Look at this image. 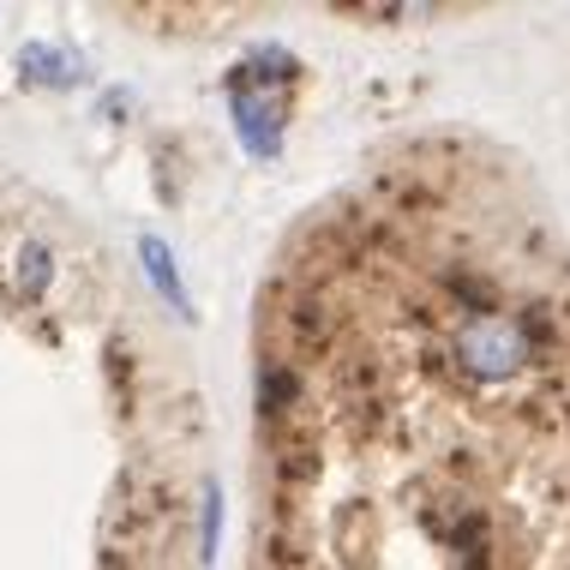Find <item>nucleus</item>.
<instances>
[{"label":"nucleus","mask_w":570,"mask_h":570,"mask_svg":"<svg viewBox=\"0 0 570 570\" xmlns=\"http://www.w3.org/2000/svg\"><path fill=\"white\" fill-rule=\"evenodd\" d=\"M547 354L541 313H511V306H481V313H456L444 331V361L462 384L474 391H511L529 379Z\"/></svg>","instance_id":"nucleus-1"},{"label":"nucleus","mask_w":570,"mask_h":570,"mask_svg":"<svg viewBox=\"0 0 570 570\" xmlns=\"http://www.w3.org/2000/svg\"><path fill=\"white\" fill-rule=\"evenodd\" d=\"M283 85H295V60L288 55H253L228 72L235 132L258 163H271L283 150Z\"/></svg>","instance_id":"nucleus-2"},{"label":"nucleus","mask_w":570,"mask_h":570,"mask_svg":"<svg viewBox=\"0 0 570 570\" xmlns=\"http://www.w3.org/2000/svg\"><path fill=\"white\" fill-rule=\"evenodd\" d=\"M79 60H72L67 49H55V42H30V49L19 55V79L24 85H49V90H67L79 85Z\"/></svg>","instance_id":"nucleus-3"},{"label":"nucleus","mask_w":570,"mask_h":570,"mask_svg":"<svg viewBox=\"0 0 570 570\" xmlns=\"http://www.w3.org/2000/svg\"><path fill=\"white\" fill-rule=\"evenodd\" d=\"M295 396H301L295 366L265 354V361H258V414H265V421H288V414H295Z\"/></svg>","instance_id":"nucleus-4"},{"label":"nucleus","mask_w":570,"mask_h":570,"mask_svg":"<svg viewBox=\"0 0 570 570\" xmlns=\"http://www.w3.org/2000/svg\"><path fill=\"white\" fill-rule=\"evenodd\" d=\"M138 258H145V271H150V283H157V295L175 306V313H187V283H180V271H175V253H168V240H163V235H138Z\"/></svg>","instance_id":"nucleus-5"},{"label":"nucleus","mask_w":570,"mask_h":570,"mask_svg":"<svg viewBox=\"0 0 570 570\" xmlns=\"http://www.w3.org/2000/svg\"><path fill=\"white\" fill-rule=\"evenodd\" d=\"M49 283H55V253L30 240L24 253H19V288H24V301H42V295H49Z\"/></svg>","instance_id":"nucleus-6"},{"label":"nucleus","mask_w":570,"mask_h":570,"mask_svg":"<svg viewBox=\"0 0 570 570\" xmlns=\"http://www.w3.org/2000/svg\"><path fill=\"white\" fill-rule=\"evenodd\" d=\"M217 541H223V492L205 487V541H198V552L217 559Z\"/></svg>","instance_id":"nucleus-7"}]
</instances>
